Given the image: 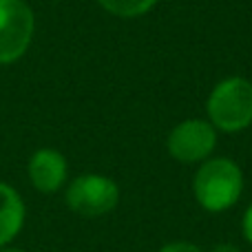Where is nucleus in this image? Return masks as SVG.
Wrapping results in <instances>:
<instances>
[{
	"label": "nucleus",
	"mask_w": 252,
	"mask_h": 252,
	"mask_svg": "<svg viewBox=\"0 0 252 252\" xmlns=\"http://www.w3.org/2000/svg\"><path fill=\"white\" fill-rule=\"evenodd\" d=\"M210 124L226 133H237L252 124V84L244 78H228L208 97Z\"/></svg>",
	"instance_id": "obj_2"
},
{
	"label": "nucleus",
	"mask_w": 252,
	"mask_h": 252,
	"mask_svg": "<svg viewBox=\"0 0 252 252\" xmlns=\"http://www.w3.org/2000/svg\"><path fill=\"white\" fill-rule=\"evenodd\" d=\"M157 0H100V4L111 11L113 16L120 18H135L146 13L148 9H153Z\"/></svg>",
	"instance_id": "obj_8"
},
{
	"label": "nucleus",
	"mask_w": 252,
	"mask_h": 252,
	"mask_svg": "<svg viewBox=\"0 0 252 252\" xmlns=\"http://www.w3.org/2000/svg\"><path fill=\"white\" fill-rule=\"evenodd\" d=\"M159 252H201V250L192 244H186V241H175V244L164 246Z\"/></svg>",
	"instance_id": "obj_9"
},
{
	"label": "nucleus",
	"mask_w": 252,
	"mask_h": 252,
	"mask_svg": "<svg viewBox=\"0 0 252 252\" xmlns=\"http://www.w3.org/2000/svg\"><path fill=\"white\" fill-rule=\"evenodd\" d=\"M244 235L246 239L252 244V206L246 210V217H244Z\"/></svg>",
	"instance_id": "obj_10"
},
{
	"label": "nucleus",
	"mask_w": 252,
	"mask_h": 252,
	"mask_svg": "<svg viewBox=\"0 0 252 252\" xmlns=\"http://www.w3.org/2000/svg\"><path fill=\"white\" fill-rule=\"evenodd\" d=\"M29 179L40 192H56L66 179V159L53 148H40L29 159Z\"/></svg>",
	"instance_id": "obj_6"
},
{
	"label": "nucleus",
	"mask_w": 252,
	"mask_h": 252,
	"mask_svg": "<svg viewBox=\"0 0 252 252\" xmlns=\"http://www.w3.org/2000/svg\"><path fill=\"white\" fill-rule=\"evenodd\" d=\"M217 130L206 120H186L177 124L168 135V153L177 161L195 164L213 153Z\"/></svg>",
	"instance_id": "obj_5"
},
{
	"label": "nucleus",
	"mask_w": 252,
	"mask_h": 252,
	"mask_svg": "<svg viewBox=\"0 0 252 252\" xmlns=\"http://www.w3.org/2000/svg\"><path fill=\"white\" fill-rule=\"evenodd\" d=\"M120 190L104 175H80L66 188V204L82 217H102L118 206Z\"/></svg>",
	"instance_id": "obj_4"
},
{
	"label": "nucleus",
	"mask_w": 252,
	"mask_h": 252,
	"mask_svg": "<svg viewBox=\"0 0 252 252\" xmlns=\"http://www.w3.org/2000/svg\"><path fill=\"white\" fill-rule=\"evenodd\" d=\"M33 38V11L25 0H0V64L25 56Z\"/></svg>",
	"instance_id": "obj_3"
},
{
	"label": "nucleus",
	"mask_w": 252,
	"mask_h": 252,
	"mask_svg": "<svg viewBox=\"0 0 252 252\" xmlns=\"http://www.w3.org/2000/svg\"><path fill=\"white\" fill-rule=\"evenodd\" d=\"M210 252H239V248L232 246V244H219V246H215Z\"/></svg>",
	"instance_id": "obj_11"
},
{
	"label": "nucleus",
	"mask_w": 252,
	"mask_h": 252,
	"mask_svg": "<svg viewBox=\"0 0 252 252\" xmlns=\"http://www.w3.org/2000/svg\"><path fill=\"white\" fill-rule=\"evenodd\" d=\"M25 223V204L9 184L0 182V248L20 232Z\"/></svg>",
	"instance_id": "obj_7"
},
{
	"label": "nucleus",
	"mask_w": 252,
	"mask_h": 252,
	"mask_svg": "<svg viewBox=\"0 0 252 252\" xmlns=\"http://www.w3.org/2000/svg\"><path fill=\"white\" fill-rule=\"evenodd\" d=\"M241 188H244L241 170L228 157L206 161L195 175V197L201 208L210 213H221L237 204Z\"/></svg>",
	"instance_id": "obj_1"
},
{
	"label": "nucleus",
	"mask_w": 252,
	"mask_h": 252,
	"mask_svg": "<svg viewBox=\"0 0 252 252\" xmlns=\"http://www.w3.org/2000/svg\"><path fill=\"white\" fill-rule=\"evenodd\" d=\"M0 252H22V250H13V248H7V250H0Z\"/></svg>",
	"instance_id": "obj_12"
}]
</instances>
